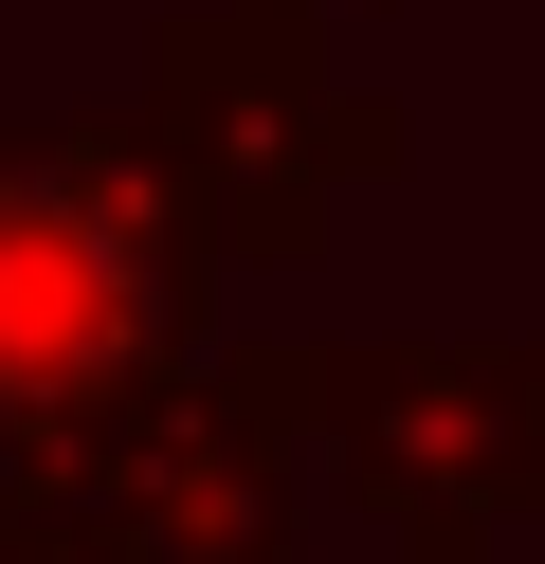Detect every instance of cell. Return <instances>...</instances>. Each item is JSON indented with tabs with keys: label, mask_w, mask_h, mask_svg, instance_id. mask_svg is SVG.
<instances>
[{
	"label": "cell",
	"mask_w": 545,
	"mask_h": 564,
	"mask_svg": "<svg viewBox=\"0 0 545 564\" xmlns=\"http://www.w3.org/2000/svg\"><path fill=\"white\" fill-rule=\"evenodd\" d=\"M218 256L237 237L200 219L164 128H36V110H0V510H55L182 382Z\"/></svg>",
	"instance_id": "6da1fadb"
},
{
	"label": "cell",
	"mask_w": 545,
	"mask_h": 564,
	"mask_svg": "<svg viewBox=\"0 0 545 564\" xmlns=\"http://www.w3.org/2000/svg\"><path fill=\"white\" fill-rule=\"evenodd\" d=\"M327 474L382 491L418 564H472L545 510V365L527 346H327Z\"/></svg>",
	"instance_id": "7a4b0ae2"
},
{
	"label": "cell",
	"mask_w": 545,
	"mask_h": 564,
	"mask_svg": "<svg viewBox=\"0 0 545 564\" xmlns=\"http://www.w3.org/2000/svg\"><path fill=\"white\" fill-rule=\"evenodd\" d=\"M0 564H145V546H109L91 510H0Z\"/></svg>",
	"instance_id": "3957f363"
}]
</instances>
